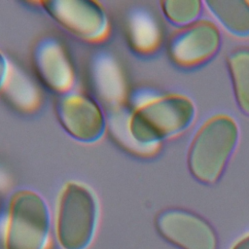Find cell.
I'll return each instance as SVG.
<instances>
[{"instance_id":"8fae6325","label":"cell","mask_w":249,"mask_h":249,"mask_svg":"<svg viewBox=\"0 0 249 249\" xmlns=\"http://www.w3.org/2000/svg\"><path fill=\"white\" fill-rule=\"evenodd\" d=\"M127 34L131 46L140 53L154 51L160 43V29L155 18L145 11L136 10L127 20Z\"/></svg>"},{"instance_id":"4fadbf2b","label":"cell","mask_w":249,"mask_h":249,"mask_svg":"<svg viewBox=\"0 0 249 249\" xmlns=\"http://www.w3.org/2000/svg\"><path fill=\"white\" fill-rule=\"evenodd\" d=\"M235 96L241 110L249 114V48H237L229 57Z\"/></svg>"},{"instance_id":"5bb4252c","label":"cell","mask_w":249,"mask_h":249,"mask_svg":"<svg viewBox=\"0 0 249 249\" xmlns=\"http://www.w3.org/2000/svg\"><path fill=\"white\" fill-rule=\"evenodd\" d=\"M1 91L21 110H32L38 103V92L32 82L19 71L12 70V67Z\"/></svg>"},{"instance_id":"ba28073f","label":"cell","mask_w":249,"mask_h":249,"mask_svg":"<svg viewBox=\"0 0 249 249\" xmlns=\"http://www.w3.org/2000/svg\"><path fill=\"white\" fill-rule=\"evenodd\" d=\"M32 62L35 73L45 88L59 95L72 90L75 83L74 68L57 39H40L33 48Z\"/></svg>"},{"instance_id":"6da1fadb","label":"cell","mask_w":249,"mask_h":249,"mask_svg":"<svg viewBox=\"0 0 249 249\" xmlns=\"http://www.w3.org/2000/svg\"><path fill=\"white\" fill-rule=\"evenodd\" d=\"M113 115L122 126H115L129 149L136 153L153 154L164 138L174 135L187 127L195 115L192 101L186 96L168 94L142 99L132 111L123 106L113 110Z\"/></svg>"},{"instance_id":"2e32d148","label":"cell","mask_w":249,"mask_h":249,"mask_svg":"<svg viewBox=\"0 0 249 249\" xmlns=\"http://www.w3.org/2000/svg\"><path fill=\"white\" fill-rule=\"evenodd\" d=\"M11 70L10 63L5 56V54L0 51V91L5 86V83L8 79L9 73Z\"/></svg>"},{"instance_id":"9a60e30c","label":"cell","mask_w":249,"mask_h":249,"mask_svg":"<svg viewBox=\"0 0 249 249\" xmlns=\"http://www.w3.org/2000/svg\"><path fill=\"white\" fill-rule=\"evenodd\" d=\"M165 17L175 23H188L200 13L201 3L196 0H168L161 3Z\"/></svg>"},{"instance_id":"7a4b0ae2","label":"cell","mask_w":249,"mask_h":249,"mask_svg":"<svg viewBox=\"0 0 249 249\" xmlns=\"http://www.w3.org/2000/svg\"><path fill=\"white\" fill-rule=\"evenodd\" d=\"M98 200L93 191L77 181L61 189L54 212L55 239L61 249H87L98 224Z\"/></svg>"},{"instance_id":"e0dca14e","label":"cell","mask_w":249,"mask_h":249,"mask_svg":"<svg viewBox=\"0 0 249 249\" xmlns=\"http://www.w3.org/2000/svg\"><path fill=\"white\" fill-rule=\"evenodd\" d=\"M231 249H249V234L238 240Z\"/></svg>"},{"instance_id":"3957f363","label":"cell","mask_w":249,"mask_h":249,"mask_svg":"<svg viewBox=\"0 0 249 249\" xmlns=\"http://www.w3.org/2000/svg\"><path fill=\"white\" fill-rule=\"evenodd\" d=\"M51 227V211L46 199L34 190H18L7 206L3 249H48Z\"/></svg>"},{"instance_id":"277c9868","label":"cell","mask_w":249,"mask_h":249,"mask_svg":"<svg viewBox=\"0 0 249 249\" xmlns=\"http://www.w3.org/2000/svg\"><path fill=\"white\" fill-rule=\"evenodd\" d=\"M238 129L235 122L225 115L209 119L197 131L189 153V166L198 180L215 182L222 173L234 145Z\"/></svg>"},{"instance_id":"5b68a950","label":"cell","mask_w":249,"mask_h":249,"mask_svg":"<svg viewBox=\"0 0 249 249\" xmlns=\"http://www.w3.org/2000/svg\"><path fill=\"white\" fill-rule=\"evenodd\" d=\"M55 111L64 131L80 143H96L106 132L108 122L103 108L87 93L71 90L59 95Z\"/></svg>"},{"instance_id":"8992f818","label":"cell","mask_w":249,"mask_h":249,"mask_svg":"<svg viewBox=\"0 0 249 249\" xmlns=\"http://www.w3.org/2000/svg\"><path fill=\"white\" fill-rule=\"evenodd\" d=\"M40 5L60 27L81 40L98 42L109 32L107 14L96 1L48 0Z\"/></svg>"},{"instance_id":"52a82bcc","label":"cell","mask_w":249,"mask_h":249,"mask_svg":"<svg viewBox=\"0 0 249 249\" xmlns=\"http://www.w3.org/2000/svg\"><path fill=\"white\" fill-rule=\"evenodd\" d=\"M160 234L180 249H216L217 239L210 225L199 216L182 209H167L156 219Z\"/></svg>"},{"instance_id":"30bf717a","label":"cell","mask_w":249,"mask_h":249,"mask_svg":"<svg viewBox=\"0 0 249 249\" xmlns=\"http://www.w3.org/2000/svg\"><path fill=\"white\" fill-rule=\"evenodd\" d=\"M92 80L98 96L112 109L122 106L125 89L119 65L109 55L101 54L92 64Z\"/></svg>"},{"instance_id":"9c48e42d","label":"cell","mask_w":249,"mask_h":249,"mask_svg":"<svg viewBox=\"0 0 249 249\" xmlns=\"http://www.w3.org/2000/svg\"><path fill=\"white\" fill-rule=\"evenodd\" d=\"M220 44L217 27L203 20L176 33L169 44V54L180 66L191 67L210 58Z\"/></svg>"},{"instance_id":"7c38bea8","label":"cell","mask_w":249,"mask_h":249,"mask_svg":"<svg viewBox=\"0 0 249 249\" xmlns=\"http://www.w3.org/2000/svg\"><path fill=\"white\" fill-rule=\"evenodd\" d=\"M206 5L230 31L239 35L249 34V2L218 0L207 1Z\"/></svg>"}]
</instances>
